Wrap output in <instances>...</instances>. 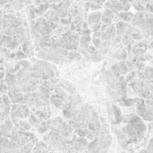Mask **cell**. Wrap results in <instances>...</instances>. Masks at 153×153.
<instances>
[]
</instances>
